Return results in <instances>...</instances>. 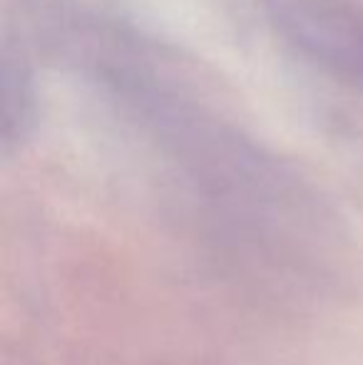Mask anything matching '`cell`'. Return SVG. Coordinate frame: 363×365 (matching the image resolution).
<instances>
[{
    "mask_svg": "<svg viewBox=\"0 0 363 365\" xmlns=\"http://www.w3.org/2000/svg\"><path fill=\"white\" fill-rule=\"evenodd\" d=\"M281 33L311 60L363 80V8L349 0H269Z\"/></svg>",
    "mask_w": 363,
    "mask_h": 365,
    "instance_id": "obj_1",
    "label": "cell"
}]
</instances>
